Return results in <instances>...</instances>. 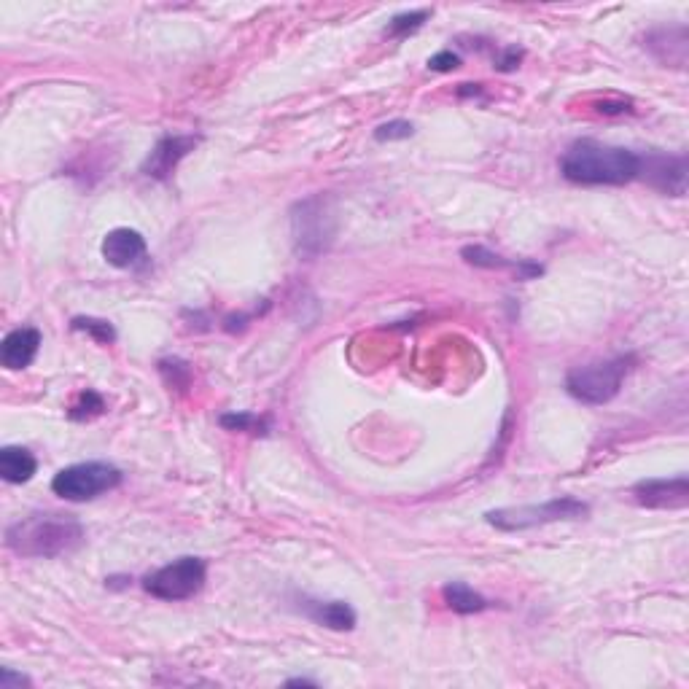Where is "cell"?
Here are the masks:
<instances>
[{
  "label": "cell",
  "instance_id": "cell-6",
  "mask_svg": "<svg viewBox=\"0 0 689 689\" xmlns=\"http://www.w3.org/2000/svg\"><path fill=\"white\" fill-rule=\"evenodd\" d=\"M124 474L116 469L114 463L105 461H87L73 463L68 469L54 474L52 490L65 501H92V498L103 496L108 490L119 488Z\"/></svg>",
  "mask_w": 689,
  "mask_h": 689
},
{
  "label": "cell",
  "instance_id": "cell-14",
  "mask_svg": "<svg viewBox=\"0 0 689 689\" xmlns=\"http://www.w3.org/2000/svg\"><path fill=\"white\" fill-rule=\"evenodd\" d=\"M302 609L313 622L329 630H353L356 628V611L345 601H313L305 598Z\"/></svg>",
  "mask_w": 689,
  "mask_h": 689
},
{
  "label": "cell",
  "instance_id": "cell-9",
  "mask_svg": "<svg viewBox=\"0 0 689 689\" xmlns=\"http://www.w3.org/2000/svg\"><path fill=\"white\" fill-rule=\"evenodd\" d=\"M197 143H200L197 135H165L149 151V157H146V162L140 167V173L149 175L154 181H167L175 173V167L181 165L197 149Z\"/></svg>",
  "mask_w": 689,
  "mask_h": 689
},
{
  "label": "cell",
  "instance_id": "cell-13",
  "mask_svg": "<svg viewBox=\"0 0 689 689\" xmlns=\"http://www.w3.org/2000/svg\"><path fill=\"white\" fill-rule=\"evenodd\" d=\"M463 259L474 267H482V270H512L520 280H531L536 275L544 272V267L536 262H528V259H504L498 253L482 248V245H469L463 248Z\"/></svg>",
  "mask_w": 689,
  "mask_h": 689
},
{
  "label": "cell",
  "instance_id": "cell-4",
  "mask_svg": "<svg viewBox=\"0 0 689 689\" xmlns=\"http://www.w3.org/2000/svg\"><path fill=\"white\" fill-rule=\"evenodd\" d=\"M590 515V506L574 496L552 498L544 504H525V506H504V509H490L485 520L493 528L506 533L528 531L536 525L560 523V520H582Z\"/></svg>",
  "mask_w": 689,
  "mask_h": 689
},
{
  "label": "cell",
  "instance_id": "cell-22",
  "mask_svg": "<svg viewBox=\"0 0 689 689\" xmlns=\"http://www.w3.org/2000/svg\"><path fill=\"white\" fill-rule=\"evenodd\" d=\"M415 135V124L407 122V119H393V122L380 124L375 130V140L380 143H391V140H407Z\"/></svg>",
  "mask_w": 689,
  "mask_h": 689
},
{
  "label": "cell",
  "instance_id": "cell-21",
  "mask_svg": "<svg viewBox=\"0 0 689 689\" xmlns=\"http://www.w3.org/2000/svg\"><path fill=\"white\" fill-rule=\"evenodd\" d=\"M159 372H162V377H165L170 388H184L189 383V377H192L189 364L181 361V358H162L159 361Z\"/></svg>",
  "mask_w": 689,
  "mask_h": 689
},
{
  "label": "cell",
  "instance_id": "cell-15",
  "mask_svg": "<svg viewBox=\"0 0 689 689\" xmlns=\"http://www.w3.org/2000/svg\"><path fill=\"white\" fill-rule=\"evenodd\" d=\"M38 471V461L27 447L9 445L0 450V477L9 485H22L30 482Z\"/></svg>",
  "mask_w": 689,
  "mask_h": 689
},
{
  "label": "cell",
  "instance_id": "cell-18",
  "mask_svg": "<svg viewBox=\"0 0 689 689\" xmlns=\"http://www.w3.org/2000/svg\"><path fill=\"white\" fill-rule=\"evenodd\" d=\"M428 17H431V11L428 9L404 11V14H396V17L388 22V27H385V35H388V38H407V35L418 33L420 27L426 25Z\"/></svg>",
  "mask_w": 689,
  "mask_h": 689
},
{
  "label": "cell",
  "instance_id": "cell-3",
  "mask_svg": "<svg viewBox=\"0 0 689 689\" xmlns=\"http://www.w3.org/2000/svg\"><path fill=\"white\" fill-rule=\"evenodd\" d=\"M636 364L633 356H617L609 361H598V364H587V367H576L568 372L566 391L582 404H606L620 393L625 377Z\"/></svg>",
  "mask_w": 689,
  "mask_h": 689
},
{
  "label": "cell",
  "instance_id": "cell-26",
  "mask_svg": "<svg viewBox=\"0 0 689 689\" xmlns=\"http://www.w3.org/2000/svg\"><path fill=\"white\" fill-rule=\"evenodd\" d=\"M33 681L22 676V673H14L11 668H3L0 671V689H17V687H30Z\"/></svg>",
  "mask_w": 689,
  "mask_h": 689
},
{
  "label": "cell",
  "instance_id": "cell-28",
  "mask_svg": "<svg viewBox=\"0 0 689 689\" xmlns=\"http://www.w3.org/2000/svg\"><path fill=\"white\" fill-rule=\"evenodd\" d=\"M288 687H315V681H307V679H291L286 681Z\"/></svg>",
  "mask_w": 689,
  "mask_h": 689
},
{
  "label": "cell",
  "instance_id": "cell-1",
  "mask_svg": "<svg viewBox=\"0 0 689 689\" xmlns=\"http://www.w3.org/2000/svg\"><path fill=\"white\" fill-rule=\"evenodd\" d=\"M560 173L579 186H625L638 178V154L601 140L582 138L568 146Z\"/></svg>",
  "mask_w": 689,
  "mask_h": 689
},
{
  "label": "cell",
  "instance_id": "cell-19",
  "mask_svg": "<svg viewBox=\"0 0 689 689\" xmlns=\"http://www.w3.org/2000/svg\"><path fill=\"white\" fill-rule=\"evenodd\" d=\"M219 423L227 431H243V434H267L270 431L267 418H259L253 412H227V415H221Z\"/></svg>",
  "mask_w": 689,
  "mask_h": 689
},
{
  "label": "cell",
  "instance_id": "cell-17",
  "mask_svg": "<svg viewBox=\"0 0 689 689\" xmlns=\"http://www.w3.org/2000/svg\"><path fill=\"white\" fill-rule=\"evenodd\" d=\"M73 332H84L89 334L92 340L100 342V345H114L116 342V329L114 323L105 321V318H92V315H79L70 321Z\"/></svg>",
  "mask_w": 689,
  "mask_h": 689
},
{
  "label": "cell",
  "instance_id": "cell-11",
  "mask_svg": "<svg viewBox=\"0 0 689 689\" xmlns=\"http://www.w3.org/2000/svg\"><path fill=\"white\" fill-rule=\"evenodd\" d=\"M633 496L646 509H684L689 504V480L673 477V480H644L633 488Z\"/></svg>",
  "mask_w": 689,
  "mask_h": 689
},
{
  "label": "cell",
  "instance_id": "cell-5",
  "mask_svg": "<svg viewBox=\"0 0 689 689\" xmlns=\"http://www.w3.org/2000/svg\"><path fill=\"white\" fill-rule=\"evenodd\" d=\"M291 235H294V248L302 256H318V253L329 251L337 235L332 200L315 194V197L297 202L291 210Z\"/></svg>",
  "mask_w": 689,
  "mask_h": 689
},
{
  "label": "cell",
  "instance_id": "cell-23",
  "mask_svg": "<svg viewBox=\"0 0 689 689\" xmlns=\"http://www.w3.org/2000/svg\"><path fill=\"white\" fill-rule=\"evenodd\" d=\"M523 57H525L523 49L509 46V49H501V52H498V57H493V68L501 70V73H512V70L520 68Z\"/></svg>",
  "mask_w": 689,
  "mask_h": 689
},
{
  "label": "cell",
  "instance_id": "cell-27",
  "mask_svg": "<svg viewBox=\"0 0 689 689\" xmlns=\"http://www.w3.org/2000/svg\"><path fill=\"white\" fill-rule=\"evenodd\" d=\"M482 92V84H461V89H458V97H474L480 95Z\"/></svg>",
  "mask_w": 689,
  "mask_h": 689
},
{
  "label": "cell",
  "instance_id": "cell-7",
  "mask_svg": "<svg viewBox=\"0 0 689 689\" xmlns=\"http://www.w3.org/2000/svg\"><path fill=\"white\" fill-rule=\"evenodd\" d=\"M208 579V568H205V560L194 558V555H186V558H178L167 566L151 571L146 579H143V590L159 601H186V598H194L200 593L202 585Z\"/></svg>",
  "mask_w": 689,
  "mask_h": 689
},
{
  "label": "cell",
  "instance_id": "cell-8",
  "mask_svg": "<svg viewBox=\"0 0 689 689\" xmlns=\"http://www.w3.org/2000/svg\"><path fill=\"white\" fill-rule=\"evenodd\" d=\"M638 178H644L646 184L657 192L684 197V192H687V157L652 151L646 157H638Z\"/></svg>",
  "mask_w": 689,
  "mask_h": 689
},
{
  "label": "cell",
  "instance_id": "cell-24",
  "mask_svg": "<svg viewBox=\"0 0 689 689\" xmlns=\"http://www.w3.org/2000/svg\"><path fill=\"white\" fill-rule=\"evenodd\" d=\"M428 68L437 70V73H453L455 68H461V54L442 49V52H437L428 60Z\"/></svg>",
  "mask_w": 689,
  "mask_h": 689
},
{
  "label": "cell",
  "instance_id": "cell-16",
  "mask_svg": "<svg viewBox=\"0 0 689 689\" xmlns=\"http://www.w3.org/2000/svg\"><path fill=\"white\" fill-rule=\"evenodd\" d=\"M442 598L455 614H480V611L490 609L493 603L485 598L482 593H477L474 587H469L466 582H450V585L442 587Z\"/></svg>",
  "mask_w": 689,
  "mask_h": 689
},
{
  "label": "cell",
  "instance_id": "cell-25",
  "mask_svg": "<svg viewBox=\"0 0 689 689\" xmlns=\"http://www.w3.org/2000/svg\"><path fill=\"white\" fill-rule=\"evenodd\" d=\"M630 100H625V97H614V100H601L598 103V114H606V116H617V114H628V111H633L630 108Z\"/></svg>",
  "mask_w": 689,
  "mask_h": 689
},
{
  "label": "cell",
  "instance_id": "cell-2",
  "mask_svg": "<svg viewBox=\"0 0 689 689\" xmlns=\"http://www.w3.org/2000/svg\"><path fill=\"white\" fill-rule=\"evenodd\" d=\"M84 528L70 515H33L9 525L6 544L22 558H60L79 550Z\"/></svg>",
  "mask_w": 689,
  "mask_h": 689
},
{
  "label": "cell",
  "instance_id": "cell-20",
  "mask_svg": "<svg viewBox=\"0 0 689 689\" xmlns=\"http://www.w3.org/2000/svg\"><path fill=\"white\" fill-rule=\"evenodd\" d=\"M103 410H105L103 396L95 391H84V393H79V399L73 402L68 415L73 420H92V418H97V415H103Z\"/></svg>",
  "mask_w": 689,
  "mask_h": 689
},
{
  "label": "cell",
  "instance_id": "cell-10",
  "mask_svg": "<svg viewBox=\"0 0 689 689\" xmlns=\"http://www.w3.org/2000/svg\"><path fill=\"white\" fill-rule=\"evenodd\" d=\"M103 259L116 270H132L138 267L146 259V237L140 235L138 229L119 227L111 229L108 235L103 237Z\"/></svg>",
  "mask_w": 689,
  "mask_h": 689
},
{
  "label": "cell",
  "instance_id": "cell-12",
  "mask_svg": "<svg viewBox=\"0 0 689 689\" xmlns=\"http://www.w3.org/2000/svg\"><path fill=\"white\" fill-rule=\"evenodd\" d=\"M41 350V332L33 326H22L6 334V340L0 345V364L11 372L27 369Z\"/></svg>",
  "mask_w": 689,
  "mask_h": 689
}]
</instances>
